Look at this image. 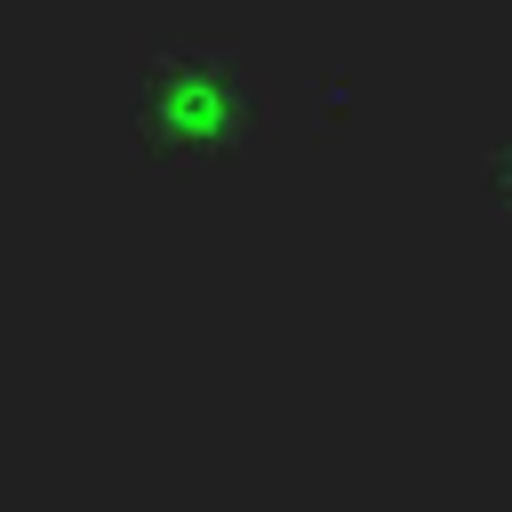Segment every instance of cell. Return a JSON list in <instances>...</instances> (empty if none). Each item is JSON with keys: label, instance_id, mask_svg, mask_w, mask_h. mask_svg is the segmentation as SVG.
I'll list each match as a JSON object with an SVG mask.
<instances>
[{"label": "cell", "instance_id": "obj_1", "mask_svg": "<svg viewBox=\"0 0 512 512\" xmlns=\"http://www.w3.org/2000/svg\"><path fill=\"white\" fill-rule=\"evenodd\" d=\"M256 120H264V96L248 64L216 40H168L136 80V136L176 168L232 160L256 136Z\"/></svg>", "mask_w": 512, "mask_h": 512}, {"label": "cell", "instance_id": "obj_2", "mask_svg": "<svg viewBox=\"0 0 512 512\" xmlns=\"http://www.w3.org/2000/svg\"><path fill=\"white\" fill-rule=\"evenodd\" d=\"M480 184H488V208H496V216H512V136L488 152V176H480Z\"/></svg>", "mask_w": 512, "mask_h": 512}]
</instances>
